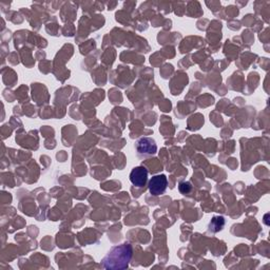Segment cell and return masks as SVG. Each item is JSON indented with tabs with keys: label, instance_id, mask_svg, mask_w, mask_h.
Here are the masks:
<instances>
[{
	"label": "cell",
	"instance_id": "obj_1",
	"mask_svg": "<svg viewBox=\"0 0 270 270\" xmlns=\"http://www.w3.org/2000/svg\"><path fill=\"white\" fill-rule=\"evenodd\" d=\"M132 246L124 243L112 247L106 257L101 260V266L106 269H126L132 258Z\"/></svg>",
	"mask_w": 270,
	"mask_h": 270
},
{
	"label": "cell",
	"instance_id": "obj_2",
	"mask_svg": "<svg viewBox=\"0 0 270 270\" xmlns=\"http://www.w3.org/2000/svg\"><path fill=\"white\" fill-rule=\"evenodd\" d=\"M135 149H137L139 158H147L156 153L158 145L154 139L142 138L135 143Z\"/></svg>",
	"mask_w": 270,
	"mask_h": 270
},
{
	"label": "cell",
	"instance_id": "obj_3",
	"mask_svg": "<svg viewBox=\"0 0 270 270\" xmlns=\"http://www.w3.org/2000/svg\"><path fill=\"white\" fill-rule=\"evenodd\" d=\"M168 186V179L165 174H158L149 181V191L152 195L159 196L165 193Z\"/></svg>",
	"mask_w": 270,
	"mask_h": 270
},
{
	"label": "cell",
	"instance_id": "obj_4",
	"mask_svg": "<svg viewBox=\"0 0 270 270\" xmlns=\"http://www.w3.org/2000/svg\"><path fill=\"white\" fill-rule=\"evenodd\" d=\"M130 182L132 183L133 186L135 187H145L147 182H148V170L143 167L139 166L132 169V171L130 173Z\"/></svg>",
	"mask_w": 270,
	"mask_h": 270
},
{
	"label": "cell",
	"instance_id": "obj_5",
	"mask_svg": "<svg viewBox=\"0 0 270 270\" xmlns=\"http://www.w3.org/2000/svg\"><path fill=\"white\" fill-rule=\"evenodd\" d=\"M224 225H225V221L223 216H214L209 224V229L212 230L213 232H217L219 230H222Z\"/></svg>",
	"mask_w": 270,
	"mask_h": 270
},
{
	"label": "cell",
	"instance_id": "obj_6",
	"mask_svg": "<svg viewBox=\"0 0 270 270\" xmlns=\"http://www.w3.org/2000/svg\"><path fill=\"white\" fill-rule=\"evenodd\" d=\"M191 189H192V186L188 182H183L178 185V190L183 194H188L191 191Z\"/></svg>",
	"mask_w": 270,
	"mask_h": 270
}]
</instances>
